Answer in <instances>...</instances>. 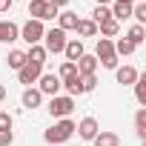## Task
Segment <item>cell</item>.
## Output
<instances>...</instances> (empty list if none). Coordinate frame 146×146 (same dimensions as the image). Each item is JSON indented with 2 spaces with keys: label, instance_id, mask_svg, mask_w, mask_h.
<instances>
[{
  "label": "cell",
  "instance_id": "obj_9",
  "mask_svg": "<svg viewBox=\"0 0 146 146\" xmlns=\"http://www.w3.org/2000/svg\"><path fill=\"white\" fill-rule=\"evenodd\" d=\"M75 129H78V137H80V140H92V137L100 132V123H98L95 117H83L80 123H75Z\"/></svg>",
  "mask_w": 146,
  "mask_h": 146
},
{
  "label": "cell",
  "instance_id": "obj_5",
  "mask_svg": "<svg viewBox=\"0 0 146 146\" xmlns=\"http://www.w3.org/2000/svg\"><path fill=\"white\" fill-rule=\"evenodd\" d=\"M29 15H32V20H54L57 15H60V9L54 6V3H49V0H32L29 3Z\"/></svg>",
  "mask_w": 146,
  "mask_h": 146
},
{
  "label": "cell",
  "instance_id": "obj_17",
  "mask_svg": "<svg viewBox=\"0 0 146 146\" xmlns=\"http://www.w3.org/2000/svg\"><path fill=\"white\" fill-rule=\"evenodd\" d=\"M112 17L120 23V20H129L132 17V3H120V0H112V6H109Z\"/></svg>",
  "mask_w": 146,
  "mask_h": 146
},
{
  "label": "cell",
  "instance_id": "obj_36",
  "mask_svg": "<svg viewBox=\"0 0 146 146\" xmlns=\"http://www.w3.org/2000/svg\"><path fill=\"white\" fill-rule=\"evenodd\" d=\"M95 3H98V6H109V3H112V0H95Z\"/></svg>",
  "mask_w": 146,
  "mask_h": 146
},
{
  "label": "cell",
  "instance_id": "obj_32",
  "mask_svg": "<svg viewBox=\"0 0 146 146\" xmlns=\"http://www.w3.org/2000/svg\"><path fill=\"white\" fill-rule=\"evenodd\" d=\"M15 143V132L9 129V132H0V146H12Z\"/></svg>",
  "mask_w": 146,
  "mask_h": 146
},
{
  "label": "cell",
  "instance_id": "obj_37",
  "mask_svg": "<svg viewBox=\"0 0 146 146\" xmlns=\"http://www.w3.org/2000/svg\"><path fill=\"white\" fill-rule=\"evenodd\" d=\"M135 3H146V0H135Z\"/></svg>",
  "mask_w": 146,
  "mask_h": 146
},
{
  "label": "cell",
  "instance_id": "obj_1",
  "mask_svg": "<svg viewBox=\"0 0 146 146\" xmlns=\"http://www.w3.org/2000/svg\"><path fill=\"white\" fill-rule=\"evenodd\" d=\"M72 135H75V120H69V117L54 120V123L43 132V137H46V143H49V146H63Z\"/></svg>",
  "mask_w": 146,
  "mask_h": 146
},
{
  "label": "cell",
  "instance_id": "obj_22",
  "mask_svg": "<svg viewBox=\"0 0 146 146\" xmlns=\"http://www.w3.org/2000/svg\"><path fill=\"white\" fill-rule=\"evenodd\" d=\"M80 37H98V23L95 20H78V29H75Z\"/></svg>",
  "mask_w": 146,
  "mask_h": 146
},
{
  "label": "cell",
  "instance_id": "obj_28",
  "mask_svg": "<svg viewBox=\"0 0 146 146\" xmlns=\"http://www.w3.org/2000/svg\"><path fill=\"white\" fill-rule=\"evenodd\" d=\"M72 75H78V66L69 63V60H63V63H60V72H57V78L66 80V78H72Z\"/></svg>",
  "mask_w": 146,
  "mask_h": 146
},
{
  "label": "cell",
  "instance_id": "obj_20",
  "mask_svg": "<svg viewBox=\"0 0 146 146\" xmlns=\"http://www.w3.org/2000/svg\"><path fill=\"white\" fill-rule=\"evenodd\" d=\"M117 32H120V23H117L115 17H112V20H103V23H98V35H100V37H109V40H112Z\"/></svg>",
  "mask_w": 146,
  "mask_h": 146
},
{
  "label": "cell",
  "instance_id": "obj_26",
  "mask_svg": "<svg viewBox=\"0 0 146 146\" xmlns=\"http://www.w3.org/2000/svg\"><path fill=\"white\" fill-rule=\"evenodd\" d=\"M132 17L137 26H143L146 23V3H132Z\"/></svg>",
  "mask_w": 146,
  "mask_h": 146
},
{
  "label": "cell",
  "instance_id": "obj_30",
  "mask_svg": "<svg viewBox=\"0 0 146 146\" xmlns=\"http://www.w3.org/2000/svg\"><path fill=\"white\" fill-rule=\"evenodd\" d=\"M95 86H98V75H80V89H83V95H86V92H95Z\"/></svg>",
  "mask_w": 146,
  "mask_h": 146
},
{
  "label": "cell",
  "instance_id": "obj_16",
  "mask_svg": "<svg viewBox=\"0 0 146 146\" xmlns=\"http://www.w3.org/2000/svg\"><path fill=\"white\" fill-rule=\"evenodd\" d=\"M78 20H80V17H78L75 12H60V15H57V29H60V32H75V29H78Z\"/></svg>",
  "mask_w": 146,
  "mask_h": 146
},
{
  "label": "cell",
  "instance_id": "obj_18",
  "mask_svg": "<svg viewBox=\"0 0 146 146\" xmlns=\"http://www.w3.org/2000/svg\"><path fill=\"white\" fill-rule=\"evenodd\" d=\"M26 63H29V57H26V52H23V49H12V52H9V57H6V66H9V69H15V72H20Z\"/></svg>",
  "mask_w": 146,
  "mask_h": 146
},
{
  "label": "cell",
  "instance_id": "obj_21",
  "mask_svg": "<svg viewBox=\"0 0 146 146\" xmlns=\"http://www.w3.org/2000/svg\"><path fill=\"white\" fill-rule=\"evenodd\" d=\"M126 40H129V43L137 49V46L146 40V26H137V23H135V26H129V32H126Z\"/></svg>",
  "mask_w": 146,
  "mask_h": 146
},
{
  "label": "cell",
  "instance_id": "obj_25",
  "mask_svg": "<svg viewBox=\"0 0 146 146\" xmlns=\"http://www.w3.org/2000/svg\"><path fill=\"white\" fill-rule=\"evenodd\" d=\"M132 86H135V98H137V103L146 106V75H137V80H135Z\"/></svg>",
  "mask_w": 146,
  "mask_h": 146
},
{
  "label": "cell",
  "instance_id": "obj_11",
  "mask_svg": "<svg viewBox=\"0 0 146 146\" xmlns=\"http://www.w3.org/2000/svg\"><path fill=\"white\" fill-rule=\"evenodd\" d=\"M20 40V26L12 20H0V43H15Z\"/></svg>",
  "mask_w": 146,
  "mask_h": 146
},
{
  "label": "cell",
  "instance_id": "obj_12",
  "mask_svg": "<svg viewBox=\"0 0 146 146\" xmlns=\"http://www.w3.org/2000/svg\"><path fill=\"white\" fill-rule=\"evenodd\" d=\"M137 75H140V72H137L135 66H117V69H115V80H117L120 86H132V83L137 80Z\"/></svg>",
  "mask_w": 146,
  "mask_h": 146
},
{
  "label": "cell",
  "instance_id": "obj_35",
  "mask_svg": "<svg viewBox=\"0 0 146 146\" xmlns=\"http://www.w3.org/2000/svg\"><path fill=\"white\" fill-rule=\"evenodd\" d=\"M3 100H6V86L0 83V103H3Z\"/></svg>",
  "mask_w": 146,
  "mask_h": 146
},
{
  "label": "cell",
  "instance_id": "obj_29",
  "mask_svg": "<svg viewBox=\"0 0 146 146\" xmlns=\"http://www.w3.org/2000/svg\"><path fill=\"white\" fill-rule=\"evenodd\" d=\"M92 20H95V23L112 20V12H109V6H95V12H92Z\"/></svg>",
  "mask_w": 146,
  "mask_h": 146
},
{
  "label": "cell",
  "instance_id": "obj_13",
  "mask_svg": "<svg viewBox=\"0 0 146 146\" xmlns=\"http://www.w3.org/2000/svg\"><path fill=\"white\" fill-rule=\"evenodd\" d=\"M20 103H23L26 109H37V106L43 103V95L37 92V86H26L23 95H20Z\"/></svg>",
  "mask_w": 146,
  "mask_h": 146
},
{
  "label": "cell",
  "instance_id": "obj_14",
  "mask_svg": "<svg viewBox=\"0 0 146 146\" xmlns=\"http://www.w3.org/2000/svg\"><path fill=\"white\" fill-rule=\"evenodd\" d=\"M60 92H66L69 98H80L83 89H80V75H72L66 80H60Z\"/></svg>",
  "mask_w": 146,
  "mask_h": 146
},
{
  "label": "cell",
  "instance_id": "obj_19",
  "mask_svg": "<svg viewBox=\"0 0 146 146\" xmlns=\"http://www.w3.org/2000/svg\"><path fill=\"white\" fill-rule=\"evenodd\" d=\"M75 66H78V75H95L98 72V57L95 54H83Z\"/></svg>",
  "mask_w": 146,
  "mask_h": 146
},
{
  "label": "cell",
  "instance_id": "obj_4",
  "mask_svg": "<svg viewBox=\"0 0 146 146\" xmlns=\"http://www.w3.org/2000/svg\"><path fill=\"white\" fill-rule=\"evenodd\" d=\"M72 112H75V98H69V95H54V98L49 100V115H52L54 120H63V117H69Z\"/></svg>",
  "mask_w": 146,
  "mask_h": 146
},
{
  "label": "cell",
  "instance_id": "obj_15",
  "mask_svg": "<svg viewBox=\"0 0 146 146\" xmlns=\"http://www.w3.org/2000/svg\"><path fill=\"white\" fill-rule=\"evenodd\" d=\"M92 143H95V146H120V135H117V132H106V129H100V132L92 137Z\"/></svg>",
  "mask_w": 146,
  "mask_h": 146
},
{
  "label": "cell",
  "instance_id": "obj_8",
  "mask_svg": "<svg viewBox=\"0 0 146 146\" xmlns=\"http://www.w3.org/2000/svg\"><path fill=\"white\" fill-rule=\"evenodd\" d=\"M40 75H43V66H37V63H26V66L17 72V80H20L23 86H32V83L40 80Z\"/></svg>",
  "mask_w": 146,
  "mask_h": 146
},
{
  "label": "cell",
  "instance_id": "obj_3",
  "mask_svg": "<svg viewBox=\"0 0 146 146\" xmlns=\"http://www.w3.org/2000/svg\"><path fill=\"white\" fill-rule=\"evenodd\" d=\"M66 40H69V37H66V32H60L57 26H52V29H46V32H43V43H40V46L46 49V54H60V52H63V46H66Z\"/></svg>",
  "mask_w": 146,
  "mask_h": 146
},
{
  "label": "cell",
  "instance_id": "obj_31",
  "mask_svg": "<svg viewBox=\"0 0 146 146\" xmlns=\"http://www.w3.org/2000/svg\"><path fill=\"white\" fill-rule=\"evenodd\" d=\"M12 123H15V120H12V115H9V112H0V132H9V129H12Z\"/></svg>",
  "mask_w": 146,
  "mask_h": 146
},
{
  "label": "cell",
  "instance_id": "obj_7",
  "mask_svg": "<svg viewBox=\"0 0 146 146\" xmlns=\"http://www.w3.org/2000/svg\"><path fill=\"white\" fill-rule=\"evenodd\" d=\"M37 92L46 98H54V95H60V78L57 75H40V80H37Z\"/></svg>",
  "mask_w": 146,
  "mask_h": 146
},
{
  "label": "cell",
  "instance_id": "obj_10",
  "mask_svg": "<svg viewBox=\"0 0 146 146\" xmlns=\"http://www.w3.org/2000/svg\"><path fill=\"white\" fill-rule=\"evenodd\" d=\"M63 54H66V60H69V63H78V60L86 54V49H83V40H80V37H72V40H66V46H63Z\"/></svg>",
  "mask_w": 146,
  "mask_h": 146
},
{
  "label": "cell",
  "instance_id": "obj_6",
  "mask_svg": "<svg viewBox=\"0 0 146 146\" xmlns=\"http://www.w3.org/2000/svg\"><path fill=\"white\" fill-rule=\"evenodd\" d=\"M43 32H46V26L40 23V20H26L23 26H20V40H26L29 46H37V43H43Z\"/></svg>",
  "mask_w": 146,
  "mask_h": 146
},
{
  "label": "cell",
  "instance_id": "obj_33",
  "mask_svg": "<svg viewBox=\"0 0 146 146\" xmlns=\"http://www.w3.org/2000/svg\"><path fill=\"white\" fill-rule=\"evenodd\" d=\"M12 6H15V0H0V15H6Z\"/></svg>",
  "mask_w": 146,
  "mask_h": 146
},
{
  "label": "cell",
  "instance_id": "obj_23",
  "mask_svg": "<svg viewBox=\"0 0 146 146\" xmlns=\"http://www.w3.org/2000/svg\"><path fill=\"white\" fill-rule=\"evenodd\" d=\"M26 57H29V63H37V66H43L49 54H46V49H43V46L37 43V46H29V52H26Z\"/></svg>",
  "mask_w": 146,
  "mask_h": 146
},
{
  "label": "cell",
  "instance_id": "obj_27",
  "mask_svg": "<svg viewBox=\"0 0 146 146\" xmlns=\"http://www.w3.org/2000/svg\"><path fill=\"white\" fill-rule=\"evenodd\" d=\"M132 52H135V46H132V43H129L126 37H120V40L115 43V54H117V57H120V54H123V57H129Z\"/></svg>",
  "mask_w": 146,
  "mask_h": 146
},
{
  "label": "cell",
  "instance_id": "obj_2",
  "mask_svg": "<svg viewBox=\"0 0 146 146\" xmlns=\"http://www.w3.org/2000/svg\"><path fill=\"white\" fill-rule=\"evenodd\" d=\"M95 57L103 69H117V54H115V43L109 37H98V46H95Z\"/></svg>",
  "mask_w": 146,
  "mask_h": 146
},
{
  "label": "cell",
  "instance_id": "obj_34",
  "mask_svg": "<svg viewBox=\"0 0 146 146\" xmlns=\"http://www.w3.org/2000/svg\"><path fill=\"white\" fill-rule=\"evenodd\" d=\"M49 3H54V6L60 9V6H66V3H69V0H49Z\"/></svg>",
  "mask_w": 146,
  "mask_h": 146
},
{
  "label": "cell",
  "instance_id": "obj_24",
  "mask_svg": "<svg viewBox=\"0 0 146 146\" xmlns=\"http://www.w3.org/2000/svg\"><path fill=\"white\" fill-rule=\"evenodd\" d=\"M135 135H137L140 140L146 137V106H140L137 115H135Z\"/></svg>",
  "mask_w": 146,
  "mask_h": 146
}]
</instances>
